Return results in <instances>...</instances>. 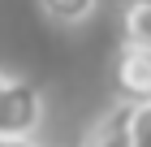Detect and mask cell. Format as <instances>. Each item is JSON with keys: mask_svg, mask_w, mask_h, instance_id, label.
Listing matches in <instances>:
<instances>
[{"mask_svg": "<svg viewBox=\"0 0 151 147\" xmlns=\"http://www.w3.org/2000/svg\"><path fill=\"white\" fill-rule=\"evenodd\" d=\"M43 125V91L30 78H4L0 87V138H35Z\"/></svg>", "mask_w": 151, "mask_h": 147, "instance_id": "cell-1", "label": "cell"}, {"mask_svg": "<svg viewBox=\"0 0 151 147\" xmlns=\"http://www.w3.org/2000/svg\"><path fill=\"white\" fill-rule=\"evenodd\" d=\"M112 91H116V104H125V108L151 104V52L121 48L112 65Z\"/></svg>", "mask_w": 151, "mask_h": 147, "instance_id": "cell-2", "label": "cell"}, {"mask_svg": "<svg viewBox=\"0 0 151 147\" xmlns=\"http://www.w3.org/2000/svg\"><path fill=\"white\" fill-rule=\"evenodd\" d=\"M121 48L151 52V0H125L121 4Z\"/></svg>", "mask_w": 151, "mask_h": 147, "instance_id": "cell-3", "label": "cell"}, {"mask_svg": "<svg viewBox=\"0 0 151 147\" xmlns=\"http://www.w3.org/2000/svg\"><path fill=\"white\" fill-rule=\"evenodd\" d=\"M82 147H129V108L125 104H112L91 125V134L82 138Z\"/></svg>", "mask_w": 151, "mask_h": 147, "instance_id": "cell-4", "label": "cell"}, {"mask_svg": "<svg viewBox=\"0 0 151 147\" xmlns=\"http://www.w3.org/2000/svg\"><path fill=\"white\" fill-rule=\"evenodd\" d=\"M99 9V0H39V13L56 26H82Z\"/></svg>", "mask_w": 151, "mask_h": 147, "instance_id": "cell-5", "label": "cell"}, {"mask_svg": "<svg viewBox=\"0 0 151 147\" xmlns=\"http://www.w3.org/2000/svg\"><path fill=\"white\" fill-rule=\"evenodd\" d=\"M129 147H151V104L129 108Z\"/></svg>", "mask_w": 151, "mask_h": 147, "instance_id": "cell-6", "label": "cell"}, {"mask_svg": "<svg viewBox=\"0 0 151 147\" xmlns=\"http://www.w3.org/2000/svg\"><path fill=\"white\" fill-rule=\"evenodd\" d=\"M0 147H39L35 138H0Z\"/></svg>", "mask_w": 151, "mask_h": 147, "instance_id": "cell-7", "label": "cell"}, {"mask_svg": "<svg viewBox=\"0 0 151 147\" xmlns=\"http://www.w3.org/2000/svg\"><path fill=\"white\" fill-rule=\"evenodd\" d=\"M4 78H9V74H0V87H4Z\"/></svg>", "mask_w": 151, "mask_h": 147, "instance_id": "cell-8", "label": "cell"}]
</instances>
